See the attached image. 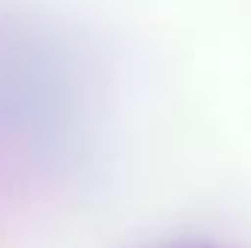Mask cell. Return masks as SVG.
Returning <instances> with one entry per match:
<instances>
[{"label": "cell", "mask_w": 251, "mask_h": 248, "mask_svg": "<svg viewBox=\"0 0 251 248\" xmlns=\"http://www.w3.org/2000/svg\"><path fill=\"white\" fill-rule=\"evenodd\" d=\"M161 248H225V246H213V243H176V246H161Z\"/></svg>", "instance_id": "1"}]
</instances>
